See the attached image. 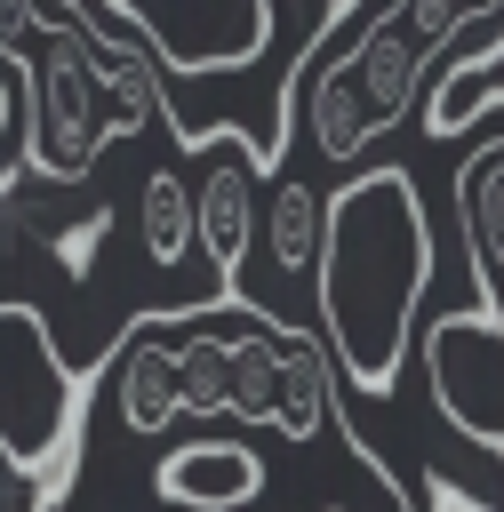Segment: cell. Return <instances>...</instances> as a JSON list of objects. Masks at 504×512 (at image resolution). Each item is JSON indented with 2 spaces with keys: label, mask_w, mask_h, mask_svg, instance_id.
<instances>
[{
  "label": "cell",
  "mask_w": 504,
  "mask_h": 512,
  "mask_svg": "<svg viewBox=\"0 0 504 512\" xmlns=\"http://www.w3.org/2000/svg\"><path fill=\"white\" fill-rule=\"evenodd\" d=\"M440 280V240L424 184L400 160H368L328 192V240H320V344L336 360L344 400H392L424 296Z\"/></svg>",
  "instance_id": "cell-1"
},
{
  "label": "cell",
  "mask_w": 504,
  "mask_h": 512,
  "mask_svg": "<svg viewBox=\"0 0 504 512\" xmlns=\"http://www.w3.org/2000/svg\"><path fill=\"white\" fill-rule=\"evenodd\" d=\"M80 408H88V384L64 360L56 328L32 304H0V464L40 480L32 504H56L72 488Z\"/></svg>",
  "instance_id": "cell-2"
},
{
  "label": "cell",
  "mask_w": 504,
  "mask_h": 512,
  "mask_svg": "<svg viewBox=\"0 0 504 512\" xmlns=\"http://www.w3.org/2000/svg\"><path fill=\"white\" fill-rule=\"evenodd\" d=\"M432 416L504 464V304H448L416 328Z\"/></svg>",
  "instance_id": "cell-3"
},
{
  "label": "cell",
  "mask_w": 504,
  "mask_h": 512,
  "mask_svg": "<svg viewBox=\"0 0 504 512\" xmlns=\"http://www.w3.org/2000/svg\"><path fill=\"white\" fill-rule=\"evenodd\" d=\"M96 16L136 32L160 56V72H184V80L240 72L272 40V0H96Z\"/></svg>",
  "instance_id": "cell-4"
},
{
  "label": "cell",
  "mask_w": 504,
  "mask_h": 512,
  "mask_svg": "<svg viewBox=\"0 0 504 512\" xmlns=\"http://www.w3.org/2000/svg\"><path fill=\"white\" fill-rule=\"evenodd\" d=\"M264 184H272V160H264L248 136H208V144H192L200 248H208V264L224 272V296H240V280H248L256 232H264Z\"/></svg>",
  "instance_id": "cell-5"
},
{
  "label": "cell",
  "mask_w": 504,
  "mask_h": 512,
  "mask_svg": "<svg viewBox=\"0 0 504 512\" xmlns=\"http://www.w3.org/2000/svg\"><path fill=\"white\" fill-rule=\"evenodd\" d=\"M152 496L168 512H248L264 496V448L232 432H200L152 456Z\"/></svg>",
  "instance_id": "cell-6"
},
{
  "label": "cell",
  "mask_w": 504,
  "mask_h": 512,
  "mask_svg": "<svg viewBox=\"0 0 504 512\" xmlns=\"http://www.w3.org/2000/svg\"><path fill=\"white\" fill-rule=\"evenodd\" d=\"M416 512H504V496H488V488H472L464 472H448L440 464V448L424 456V472H416V496H408Z\"/></svg>",
  "instance_id": "cell-7"
},
{
  "label": "cell",
  "mask_w": 504,
  "mask_h": 512,
  "mask_svg": "<svg viewBox=\"0 0 504 512\" xmlns=\"http://www.w3.org/2000/svg\"><path fill=\"white\" fill-rule=\"evenodd\" d=\"M304 8H312V16H320V32H328V16H336V8H352V0H304Z\"/></svg>",
  "instance_id": "cell-8"
},
{
  "label": "cell",
  "mask_w": 504,
  "mask_h": 512,
  "mask_svg": "<svg viewBox=\"0 0 504 512\" xmlns=\"http://www.w3.org/2000/svg\"><path fill=\"white\" fill-rule=\"evenodd\" d=\"M328 512H336V504H328Z\"/></svg>",
  "instance_id": "cell-9"
}]
</instances>
